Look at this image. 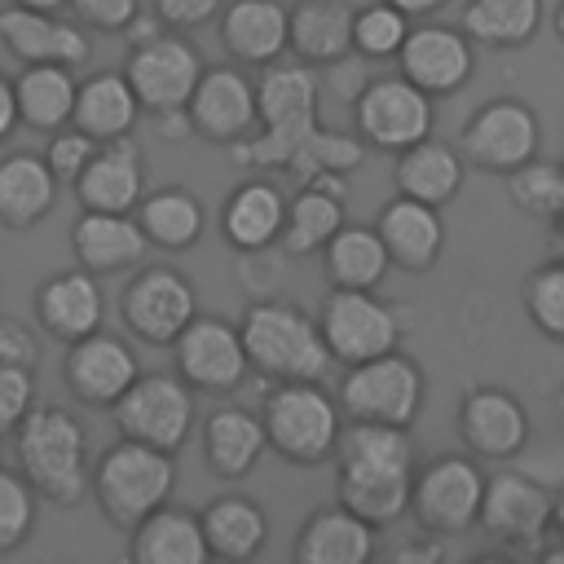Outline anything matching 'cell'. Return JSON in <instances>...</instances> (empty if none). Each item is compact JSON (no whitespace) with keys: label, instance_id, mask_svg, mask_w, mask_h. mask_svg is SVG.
Returning a JSON list of instances; mask_svg holds the SVG:
<instances>
[{"label":"cell","instance_id":"cell-40","mask_svg":"<svg viewBox=\"0 0 564 564\" xmlns=\"http://www.w3.org/2000/svg\"><path fill=\"white\" fill-rule=\"evenodd\" d=\"M542 26V0H467L463 35L480 48H524Z\"/></svg>","mask_w":564,"mask_h":564},{"label":"cell","instance_id":"cell-47","mask_svg":"<svg viewBox=\"0 0 564 564\" xmlns=\"http://www.w3.org/2000/svg\"><path fill=\"white\" fill-rule=\"evenodd\" d=\"M35 405V370L0 366V436H13V427Z\"/></svg>","mask_w":564,"mask_h":564},{"label":"cell","instance_id":"cell-7","mask_svg":"<svg viewBox=\"0 0 564 564\" xmlns=\"http://www.w3.org/2000/svg\"><path fill=\"white\" fill-rule=\"evenodd\" d=\"M423 366L392 348L379 352L370 361L344 366V379L335 388L339 414L344 419H361V423H392V427H414L419 410H423Z\"/></svg>","mask_w":564,"mask_h":564},{"label":"cell","instance_id":"cell-11","mask_svg":"<svg viewBox=\"0 0 564 564\" xmlns=\"http://www.w3.org/2000/svg\"><path fill=\"white\" fill-rule=\"evenodd\" d=\"M194 313H198L194 282L172 264H141L119 291V317L128 335L150 348H167Z\"/></svg>","mask_w":564,"mask_h":564},{"label":"cell","instance_id":"cell-50","mask_svg":"<svg viewBox=\"0 0 564 564\" xmlns=\"http://www.w3.org/2000/svg\"><path fill=\"white\" fill-rule=\"evenodd\" d=\"M0 366H22V370L40 366V339H35L31 326H22L13 317H0Z\"/></svg>","mask_w":564,"mask_h":564},{"label":"cell","instance_id":"cell-45","mask_svg":"<svg viewBox=\"0 0 564 564\" xmlns=\"http://www.w3.org/2000/svg\"><path fill=\"white\" fill-rule=\"evenodd\" d=\"M31 529H35V489L18 471L0 467V555L18 551L31 538Z\"/></svg>","mask_w":564,"mask_h":564},{"label":"cell","instance_id":"cell-44","mask_svg":"<svg viewBox=\"0 0 564 564\" xmlns=\"http://www.w3.org/2000/svg\"><path fill=\"white\" fill-rule=\"evenodd\" d=\"M524 313L538 335L564 344V256L538 264L524 278Z\"/></svg>","mask_w":564,"mask_h":564},{"label":"cell","instance_id":"cell-12","mask_svg":"<svg viewBox=\"0 0 564 564\" xmlns=\"http://www.w3.org/2000/svg\"><path fill=\"white\" fill-rule=\"evenodd\" d=\"M538 141H542V123L529 101L489 97L485 106H476L467 115V123L458 132V154L480 172L507 176L538 154Z\"/></svg>","mask_w":564,"mask_h":564},{"label":"cell","instance_id":"cell-2","mask_svg":"<svg viewBox=\"0 0 564 564\" xmlns=\"http://www.w3.org/2000/svg\"><path fill=\"white\" fill-rule=\"evenodd\" d=\"M317 75L304 62L264 70L256 84V128L242 141H229V159L256 172L286 167L300 141L317 128Z\"/></svg>","mask_w":564,"mask_h":564},{"label":"cell","instance_id":"cell-29","mask_svg":"<svg viewBox=\"0 0 564 564\" xmlns=\"http://www.w3.org/2000/svg\"><path fill=\"white\" fill-rule=\"evenodd\" d=\"M282 216H286V198L273 181H242L238 189L225 194L220 203V234L234 251L256 256L269 251L282 234Z\"/></svg>","mask_w":564,"mask_h":564},{"label":"cell","instance_id":"cell-25","mask_svg":"<svg viewBox=\"0 0 564 564\" xmlns=\"http://www.w3.org/2000/svg\"><path fill=\"white\" fill-rule=\"evenodd\" d=\"M70 251H75L79 269L101 278V273L137 269L145 260L150 242L132 212H88L84 207V216L70 225Z\"/></svg>","mask_w":564,"mask_h":564},{"label":"cell","instance_id":"cell-32","mask_svg":"<svg viewBox=\"0 0 564 564\" xmlns=\"http://www.w3.org/2000/svg\"><path fill=\"white\" fill-rule=\"evenodd\" d=\"M286 53L304 66H335L352 53V9L344 0H300L286 9Z\"/></svg>","mask_w":564,"mask_h":564},{"label":"cell","instance_id":"cell-21","mask_svg":"<svg viewBox=\"0 0 564 564\" xmlns=\"http://www.w3.org/2000/svg\"><path fill=\"white\" fill-rule=\"evenodd\" d=\"M0 44L26 66V62H57V66H79L88 62L93 44L79 22L26 4H4L0 9Z\"/></svg>","mask_w":564,"mask_h":564},{"label":"cell","instance_id":"cell-10","mask_svg":"<svg viewBox=\"0 0 564 564\" xmlns=\"http://www.w3.org/2000/svg\"><path fill=\"white\" fill-rule=\"evenodd\" d=\"M110 419H115L119 436L154 445L163 454H176L194 432V388L167 370L137 375L123 388V397L110 405Z\"/></svg>","mask_w":564,"mask_h":564},{"label":"cell","instance_id":"cell-53","mask_svg":"<svg viewBox=\"0 0 564 564\" xmlns=\"http://www.w3.org/2000/svg\"><path fill=\"white\" fill-rule=\"evenodd\" d=\"M388 4H397V9L414 22V18H432V13H436V9H445L449 0H388Z\"/></svg>","mask_w":564,"mask_h":564},{"label":"cell","instance_id":"cell-19","mask_svg":"<svg viewBox=\"0 0 564 564\" xmlns=\"http://www.w3.org/2000/svg\"><path fill=\"white\" fill-rule=\"evenodd\" d=\"M62 375H66V388L75 401H84L93 410H110L123 397V388L141 375V366H137V352L128 339L97 326L93 335L66 344Z\"/></svg>","mask_w":564,"mask_h":564},{"label":"cell","instance_id":"cell-24","mask_svg":"<svg viewBox=\"0 0 564 564\" xmlns=\"http://www.w3.org/2000/svg\"><path fill=\"white\" fill-rule=\"evenodd\" d=\"M344 198H348V181L335 176V172H322L313 181H300L295 198H286L278 247L286 256H317L330 242V234L348 220L344 216Z\"/></svg>","mask_w":564,"mask_h":564},{"label":"cell","instance_id":"cell-14","mask_svg":"<svg viewBox=\"0 0 564 564\" xmlns=\"http://www.w3.org/2000/svg\"><path fill=\"white\" fill-rule=\"evenodd\" d=\"M203 66L207 62L189 40L159 31L150 40L128 44V57H123L119 70L132 84V93L141 101V115H167V110H185Z\"/></svg>","mask_w":564,"mask_h":564},{"label":"cell","instance_id":"cell-3","mask_svg":"<svg viewBox=\"0 0 564 564\" xmlns=\"http://www.w3.org/2000/svg\"><path fill=\"white\" fill-rule=\"evenodd\" d=\"M22 480L53 507H79L88 498V432L62 405H31L13 427Z\"/></svg>","mask_w":564,"mask_h":564},{"label":"cell","instance_id":"cell-5","mask_svg":"<svg viewBox=\"0 0 564 564\" xmlns=\"http://www.w3.org/2000/svg\"><path fill=\"white\" fill-rule=\"evenodd\" d=\"M172 489H176V463H172V454H163L154 445H141V441H128V436H119L93 463V476H88L93 502L101 507V516L119 533H128L132 524H141L154 507L172 502Z\"/></svg>","mask_w":564,"mask_h":564},{"label":"cell","instance_id":"cell-23","mask_svg":"<svg viewBox=\"0 0 564 564\" xmlns=\"http://www.w3.org/2000/svg\"><path fill=\"white\" fill-rule=\"evenodd\" d=\"M375 234L388 247V260L405 273H427L445 256V220L441 207L419 203L410 194H392L375 220Z\"/></svg>","mask_w":564,"mask_h":564},{"label":"cell","instance_id":"cell-31","mask_svg":"<svg viewBox=\"0 0 564 564\" xmlns=\"http://www.w3.org/2000/svg\"><path fill=\"white\" fill-rule=\"evenodd\" d=\"M375 524L352 516L344 502L317 507L300 533H295V560L300 564H366L375 555Z\"/></svg>","mask_w":564,"mask_h":564},{"label":"cell","instance_id":"cell-52","mask_svg":"<svg viewBox=\"0 0 564 564\" xmlns=\"http://www.w3.org/2000/svg\"><path fill=\"white\" fill-rule=\"evenodd\" d=\"M18 128V97H13V79L0 70V145L13 137Z\"/></svg>","mask_w":564,"mask_h":564},{"label":"cell","instance_id":"cell-15","mask_svg":"<svg viewBox=\"0 0 564 564\" xmlns=\"http://www.w3.org/2000/svg\"><path fill=\"white\" fill-rule=\"evenodd\" d=\"M352 123L366 150L401 154L405 145L432 137V97L405 75H379L357 93Z\"/></svg>","mask_w":564,"mask_h":564},{"label":"cell","instance_id":"cell-27","mask_svg":"<svg viewBox=\"0 0 564 564\" xmlns=\"http://www.w3.org/2000/svg\"><path fill=\"white\" fill-rule=\"evenodd\" d=\"M220 48L238 66H273L286 53V4L282 0H225Z\"/></svg>","mask_w":564,"mask_h":564},{"label":"cell","instance_id":"cell-43","mask_svg":"<svg viewBox=\"0 0 564 564\" xmlns=\"http://www.w3.org/2000/svg\"><path fill=\"white\" fill-rule=\"evenodd\" d=\"M410 31V18L388 4V0H370L361 9H352V53L366 62H388L401 53Z\"/></svg>","mask_w":564,"mask_h":564},{"label":"cell","instance_id":"cell-46","mask_svg":"<svg viewBox=\"0 0 564 564\" xmlns=\"http://www.w3.org/2000/svg\"><path fill=\"white\" fill-rule=\"evenodd\" d=\"M93 150H97V141H93L88 132H79L75 123H66V128L48 132V145H44V163L53 167L57 185H75V176L84 172V163L93 159Z\"/></svg>","mask_w":564,"mask_h":564},{"label":"cell","instance_id":"cell-17","mask_svg":"<svg viewBox=\"0 0 564 564\" xmlns=\"http://www.w3.org/2000/svg\"><path fill=\"white\" fill-rule=\"evenodd\" d=\"M458 441L471 458H516L529 445V410L516 392L498 383L467 388L458 401Z\"/></svg>","mask_w":564,"mask_h":564},{"label":"cell","instance_id":"cell-56","mask_svg":"<svg viewBox=\"0 0 564 564\" xmlns=\"http://www.w3.org/2000/svg\"><path fill=\"white\" fill-rule=\"evenodd\" d=\"M13 4H26V9H44V13H62L66 0H13Z\"/></svg>","mask_w":564,"mask_h":564},{"label":"cell","instance_id":"cell-39","mask_svg":"<svg viewBox=\"0 0 564 564\" xmlns=\"http://www.w3.org/2000/svg\"><path fill=\"white\" fill-rule=\"evenodd\" d=\"M137 212V225L145 234L150 247H163V251H185L203 238V198L194 189H181V185H163L154 194H141V203L132 207Z\"/></svg>","mask_w":564,"mask_h":564},{"label":"cell","instance_id":"cell-33","mask_svg":"<svg viewBox=\"0 0 564 564\" xmlns=\"http://www.w3.org/2000/svg\"><path fill=\"white\" fill-rule=\"evenodd\" d=\"M392 159H397L392 163L397 194H410V198L432 203V207H445L467 181V159L458 154V145H445V141H432V137L405 145Z\"/></svg>","mask_w":564,"mask_h":564},{"label":"cell","instance_id":"cell-59","mask_svg":"<svg viewBox=\"0 0 564 564\" xmlns=\"http://www.w3.org/2000/svg\"><path fill=\"white\" fill-rule=\"evenodd\" d=\"M555 234H560V242H564V220H560V225H555Z\"/></svg>","mask_w":564,"mask_h":564},{"label":"cell","instance_id":"cell-34","mask_svg":"<svg viewBox=\"0 0 564 564\" xmlns=\"http://www.w3.org/2000/svg\"><path fill=\"white\" fill-rule=\"evenodd\" d=\"M57 203V176L44 154L13 150L0 159V225L22 234L35 229Z\"/></svg>","mask_w":564,"mask_h":564},{"label":"cell","instance_id":"cell-36","mask_svg":"<svg viewBox=\"0 0 564 564\" xmlns=\"http://www.w3.org/2000/svg\"><path fill=\"white\" fill-rule=\"evenodd\" d=\"M203 538L212 560H229L242 564L251 555H260V546L269 542V516L260 502H251L247 494H220L198 511Z\"/></svg>","mask_w":564,"mask_h":564},{"label":"cell","instance_id":"cell-57","mask_svg":"<svg viewBox=\"0 0 564 564\" xmlns=\"http://www.w3.org/2000/svg\"><path fill=\"white\" fill-rule=\"evenodd\" d=\"M551 26H555V35H560V44H564V0L555 4V13H551Z\"/></svg>","mask_w":564,"mask_h":564},{"label":"cell","instance_id":"cell-42","mask_svg":"<svg viewBox=\"0 0 564 564\" xmlns=\"http://www.w3.org/2000/svg\"><path fill=\"white\" fill-rule=\"evenodd\" d=\"M366 163V141L361 137H348V132H330V128H313L304 141H300V150L291 154V172L300 176V181H313V176H322V172H335V176H348V172H357Z\"/></svg>","mask_w":564,"mask_h":564},{"label":"cell","instance_id":"cell-13","mask_svg":"<svg viewBox=\"0 0 564 564\" xmlns=\"http://www.w3.org/2000/svg\"><path fill=\"white\" fill-rule=\"evenodd\" d=\"M551 498L555 489H546L538 476L520 467H498L485 476L476 524L511 551H538L551 533Z\"/></svg>","mask_w":564,"mask_h":564},{"label":"cell","instance_id":"cell-58","mask_svg":"<svg viewBox=\"0 0 564 564\" xmlns=\"http://www.w3.org/2000/svg\"><path fill=\"white\" fill-rule=\"evenodd\" d=\"M560 414H564V383H560Z\"/></svg>","mask_w":564,"mask_h":564},{"label":"cell","instance_id":"cell-35","mask_svg":"<svg viewBox=\"0 0 564 564\" xmlns=\"http://www.w3.org/2000/svg\"><path fill=\"white\" fill-rule=\"evenodd\" d=\"M137 119H141V101L123 79V70H97L79 79L70 106V123L79 132H88L93 141H115V137H132Z\"/></svg>","mask_w":564,"mask_h":564},{"label":"cell","instance_id":"cell-54","mask_svg":"<svg viewBox=\"0 0 564 564\" xmlns=\"http://www.w3.org/2000/svg\"><path fill=\"white\" fill-rule=\"evenodd\" d=\"M538 560H542V564H564V538L542 542V546H538Z\"/></svg>","mask_w":564,"mask_h":564},{"label":"cell","instance_id":"cell-6","mask_svg":"<svg viewBox=\"0 0 564 564\" xmlns=\"http://www.w3.org/2000/svg\"><path fill=\"white\" fill-rule=\"evenodd\" d=\"M260 423H264L269 449L282 463L322 467L335 454L344 414H339V401L326 388H317V379H291V383H269Z\"/></svg>","mask_w":564,"mask_h":564},{"label":"cell","instance_id":"cell-8","mask_svg":"<svg viewBox=\"0 0 564 564\" xmlns=\"http://www.w3.org/2000/svg\"><path fill=\"white\" fill-rule=\"evenodd\" d=\"M317 330L326 339V352L330 361L339 366H357V361H370L379 352H392L401 348L410 322L397 304L379 300L375 291H344V286H330V295L322 300L317 308Z\"/></svg>","mask_w":564,"mask_h":564},{"label":"cell","instance_id":"cell-16","mask_svg":"<svg viewBox=\"0 0 564 564\" xmlns=\"http://www.w3.org/2000/svg\"><path fill=\"white\" fill-rule=\"evenodd\" d=\"M176 375L194 388V392H212V397H229L242 388V379L251 375L247 352H242V335L229 317H207L194 313L185 322V330L167 344Z\"/></svg>","mask_w":564,"mask_h":564},{"label":"cell","instance_id":"cell-18","mask_svg":"<svg viewBox=\"0 0 564 564\" xmlns=\"http://www.w3.org/2000/svg\"><path fill=\"white\" fill-rule=\"evenodd\" d=\"M397 70L423 88L427 97H449L458 93L471 70H476V44L463 35V26H445V22H419L405 31V44L397 53Z\"/></svg>","mask_w":564,"mask_h":564},{"label":"cell","instance_id":"cell-37","mask_svg":"<svg viewBox=\"0 0 564 564\" xmlns=\"http://www.w3.org/2000/svg\"><path fill=\"white\" fill-rule=\"evenodd\" d=\"M75 66H57V62H26L13 79V97H18V123L31 132H57L70 123V106H75Z\"/></svg>","mask_w":564,"mask_h":564},{"label":"cell","instance_id":"cell-38","mask_svg":"<svg viewBox=\"0 0 564 564\" xmlns=\"http://www.w3.org/2000/svg\"><path fill=\"white\" fill-rule=\"evenodd\" d=\"M317 256H322V264H326L330 286H344V291H379V282H383L388 269H392L388 247H383V238L375 234V225H348V220H344Z\"/></svg>","mask_w":564,"mask_h":564},{"label":"cell","instance_id":"cell-41","mask_svg":"<svg viewBox=\"0 0 564 564\" xmlns=\"http://www.w3.org/2000/svg\"><path fill=\"white\" fill-rule=\"evenodd\" d=\"M507 194L511 203L533 216V220H564V163H546V159H529L516 172H507Z\"/></svg>","mask_w":564,"mask_h":564},{"label":"cell","instance_id":"cell-9","mask_svg":"<svg viewBox=\"0 0 564 564\" xmlns=\"http://www.w3.org/2000/svg\"><path fill=\"white\" fill-rule=\"evenodd\" d=\"M480 498H485V471L471 454H436L423 467H414L410 516L423 533L458 538L476 529Z\"/></svg>","mask_w":564,"mask_h":564},{"label":"cell","instance_id":"cell-49","mask_svg":"<svg viewBox=\"0 0 564 564\" xmlns=\"http://www.w3.org/2000/svg\"><path fill=\"white\" fill-rule=\"evenodd\" d=\"M225 0H150V13L172 31H194L220 13Z\"/></svg>","mask_w":564,"mask_h":564},{"label":"cell","instance_id":"cell-1","mask_svg":"<svg viewBox=\"0 0 564 564\" xmlns=\"http://www.w3.org/2000/svg\"><path fill=\"white\" fill-rule=\"evenodd\" d=\"M335 494L375 529L397 524L410 511V480L419 467L410 427L344 419L335 441Z\"/></svg>","mask_w":564,"mask_h":564},{"label":"cell","instance_id":"cell-20","mask_svg":"<svg viewBox=\"0 0 564 564\" xmlns=\"http://www.w3.org/2000/svg\"><path fill=\"white\" fill-rule=\"evenodd\" d=\"M194 137L212 145L242 141L256 128V84L238 66H203L189 101H185Z\"/></svg>","mask_w":564,"mask_h":564},{"label":"cell","instance_id":"cell-26","mask_svg":"<svg viewBox=\"0 0 564 564\" xmlns=\"http://www.w3.org/2000/svg\"><path fill=\"white\" fill-rule=\"evenodd\" d=\"M35 317L44 326V335L62 339V344H75L84 335H93L106 317V300H101V286L88 269H62V273H48L35 291Z\"/></svg>","mask_w":564,"mask_h":564},{"label":"cell","instance_id":"cell-30","mask_svg":"<svg viewBox=\"0 0 564 564\" xmlns=\"http://www.w3.org/2000/svg\"><path fill=\"white\" fill-rule=\"evenodd\" d=\"M128 533H132L128 538V560L132 564H207L212 560L198 516L185 511V507H172V502L154 507Z\"/></svg>","mask_w":564,"mask_h":564},{"label":"cell","instance_id":"cell-4","mask_svg":"<svg viewBox=\"0 0 564 564\" xmlns=\"http://www.w3.org/2000/svg\"><path fill=\"white\" fill-rule=\"evenodd\" d=\"M242 352L256 379L264 383H291V379H317L330 370L326 339L317 330V317H308L291 300H251L238 317Z\"/></svg>","mask_w":564,"mask_h":564},{"label":"cell","instance_id":"cell-51","mask_svg":"<svg viewBox=\"0 0 564 564\" xmlns=\"http://www.w3.org/2000/svg\"><path fill=\"white\" fill-rule=\"evenodd\" d=\"M392 564H441V560H449V551H445V538H436V533H423L419 529V538L414 542H401V546H392V555H388Z\"/></svg>","mask_w":564,"mask_h":564},{"label":"cell","instance_id":"cell-28","mask_svg":"<svg viewBox=\"0 0 564 564\" xmlns=\"http://www.w3.org/2000/svg\"><path fill=\"white\" fill-rule=\"evenodd\" d=\"M269 441H264V423L256 410L247 405H216L203 423V458L207 471L216 480H242L256 471V463L264 458Z\"/></svg>","mask_w":564,"mask_h":564},{"label":"cell","instance_id":"cell-55","mask_svg":"<svg viewBox=\"0 0 564 564\" xmlns=\"http://www.w3.org/2000/svg\"><path fill=\"white\" fill-rule=\"evenodd\" d=\"M551 533L564 538V489H555V498H551Z\"/></svg>","mask_w":564,"mask_h":564},{"label":"cell","instance_id":"cell-22","mask_svg":"<svg viewBox=\"0 0 564 564\" xmlns=\"http://www.w3.org/2000/svg\"><path fill=\"white\" fill-rule=\"evenodd\" d=\"M75 198L88 212H132L145 194V163L132 137L97 141L93 159L75 176Z\"/></svg>","mask_w":564,"mask_h":564},{"label":"cell","instance_id":"cell-48","mask_svg":"<svg viewBox=\"0 0 564 564\" xmlns=\"http://www.w3.org/2000/svg\"><path fill=\"white\" fill-rule=\"evenodd\" d=\"M66 9L88 31H119L123 35V26L141 13V0H66Z\"/></svg>","mask_w":564,"mask_h":564}]
</instances>
